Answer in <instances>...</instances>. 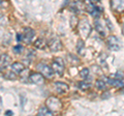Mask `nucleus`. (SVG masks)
<instances>
[{
  "label": "nucleus",
  "mask_w": 124,
  "mask_h": 116,
  "mask_svg": "<svg viewBox=\"0 0 124 116\" xmlns=\"http://www.w3.org/2000/svg\"><path fill=\"white\" fill-rule=\"evenodd\" d=\"M80 76H81V78L82 79L87 80V79L90 78V72H89L88 68H83L82 71L80 72Z\"/></svg>",
  "instance_id": "nucleus-21"
},
{
  "label": "nucleus",
  "mask_w": 124,
  "mask_h": 116,
  "mask_svg": "<svg viewBox=\"0 0 124 116\" xmlns=\"http://www.w3.org/2000/svg\"><path fill=\"white\" fill-rule=\"evenodd\" d=\"M77 48H78V52H79L80 55H84V53H85V45H84L83 41H78Z\"/></svg>",
  "instance_id": "nucleus-20"
},
{
  "label": "nucleus",
  "mask_w": 124,
  "mask_h": 116,
  "mask_svg": "<svg viewBox=\"0 0 124 116\" xmlns=\"http://www.w3.org/2000/svg\"><path fill=\"white\" fill-rule=\"evenodd\" d=\"M90 83L89 82H86V81H81V82L78 83V87L80 88L81 90H87L90 88Z\"/></svg>",
  "instance_id": "nucleus-19"
},
{
  "label": "nucleus",
  "mask_w": 124,
  "mask_h": 116,
  "mask_svg": "<svg viewBox=\"0 0 124 116\" xmlns=\"http://www.w3.org/2000/svg\"><path fill=\"white\" fill-rule=\"evenodd\" d=\"M34 46H35V48H37V49L45 50L46 47H49V42H46V41L45 40V38L39 37V38H37V40L35 41Z\"/></svg>",
  "instance_id": "nucleus-16"
},
{
  "label": "nucleus",
  "mask_w": 124,
  "mask_h": 116,
  "mask_svg": "<svg viewBox=\"0 0 124 116\" xmlns=\"http://www.w3.org/2000/svg\"><path fill=\"white\" fill-rule=\"evenodd\" d=\"M37 114L39 115V116H44V115H49V116H51L53 114V111H51L49 109L48 107H40L39 108V110H38L37 112Z\"/></svg>",
  "instance_id": "nucleus-17"
},
{
  "label": "nucleus",
  "mask_w": 124,
  "mask_h": 116,
  "mask_svg": "<svg viewBox=\"0 0 124 116\" xmlns=\"http://www.w3.org/2000/svg\"><path fill=\"white\" fill-rule=\"evenodd\" d=\"M3 77H4L5 79H8V80H16V79H17V76H16V73L14 71H10V72L5 73Z\"/></svg>",
  "instance_id": "nucleus-23"
},
{
  "label": "nucleus",
  "mask_w": 124,
  "mask_h": 116,
  "mask_svg": "<svg viewBox=\"0 0 124 116\" xmlns=\"http://www.w3.org/2000/svg\"><path fill=\"white\" fill-rule=\"evenodd\" d=\"M29 73H28V71L27 69H24L22 73H21V79L23 80V81H27V80H29Z\"/></svg>",
  "instance_id": "nucleus-25"
},
{
  "label": "nucleus",
  "mask_w": 124,
  "mask_h": 116,
  "mask_svg": "<svg viewBox=\"0 0 124 116\" xmlns=\"http://www.w3.org/2000/svg\"><path fill=\"white\" fill-rule=\"evenodd\" d=\"M54 88H55V91L57 92V93L59 94H64L66 93V92L68 91V85L65 84L63 82H56L55 84H54Z\"/></svg>",
  "instance_id": "nucleus-12"
},
{
  "label": "nucleus",
  "mask_w": 124,
  "mask_h": 116,
  "mask_svg": "<svg viewBox=\"0 0 124 116\" xmlns=\"http://www.w3.org/2000/svg\"><path fill=\"white\" fill-rule=\"evenodd\" d=\"M122 33L124 34V23H123V26H122Z\"/></svg>",
  "instance_id": "nucleus-28"
},
{
  "label": "nucleus",
  "mask_w": 124,
  "mask_h": 116,
  "mask_svg": "<svg viewBox=\"0 0 124 116\" xmlns=\"http://www.w3.org/2000/svg\"><path fill=\"white\" fill-rule=\"evenodd\" d=\"M52 68L54 69V72L58 75H63L64 73V61L62 58L60 57H57L53 60L52 62Z\"/></svg>",
  "instance_id": "nucleus-6"
},
{
  "label": "nucleus",
  "mask_w": 124,
  "mask_h": 116,
  "mask_svg": "<svg viewBox=\"0 0 124 116\" xmlns=\"http://www.w3.org/2000/svg\"><path fill=\"white\" fill-rule=\"evenodd\" d=\"M95 29L101 36H106L107 35V28H106V25L104 23H102L101 21L99 20V18H96L95 20Z\"/></svg>",
  "instance_id": "nucleus-11"
},
{
  "label": "nucleus",
  "mask_w": 124,
  "mask_h": 116,
  "mask_svg": "<svg viewBox=\"0 0 124 116\" xmlns=\"http://www.w3.org/2000/svg\"><path fill=\"white\" fill-rule=\"evenodd\" d=\"M5 115H7V116L14 115V112H13V111H6V112H5Z\"/></svg>",
  "instance_id": "nucleus-27"
},
{
  "label": "nucleus",
  "mask_w": 124,
  "mask_h": 116,
  "mask_svg": "<svg viewBox=\"0 0 124 116\" xmlns=\"http://www.w3.org/2000/svg\"><path fill=\"white\" fill-rule=\"evenodd\" d=\"M13 51H14L15 54L20 55V54H22L23 51H24V47H23L22 45H17V46H15V47L13 48Z\"/></svg>",
  "instance_id": "nucleus-24"
},
{
  "label": "nucleus",
  "mask_w": 124,
  "mask_h": 116,
  "mask_svg": "<svg viewBox=\"0 0 124 116\" xmlns=\"http://www.w3.org/2000/svg\"><path fill=\"white\" fill-rule=\"evenodd\" d=\"M36 68L37 71L42 74L46 79H52L54 77V69L52 67H50L48 64L45 63V62H39L37 65H36Z\"/></svg>",
  "instance_id": "nucleus-4"
},
{
  "label": "nucleus",
  "mask_w": 124,
  "mask_h": 116,
  "mask_svg": "<svg viewBox=\"0 0 124 116\" xmlns=\"http://www.w3.org/2000/svg\"><path fill=\"white\" fill-rule=\"evenodd\" d=\"M68 61H69V63L72 64V65H77L78 63L80 62V60H79V58L76 57L75 55H72V54H68Z\"/></svg>",
  "instance_id": "nucleus-22"
},
{
  "label": "nucleus",
  "mask_w": 124,
  "mask_h": 116,
  "mask_svg": "<svg viewBox=\"0 0 124 116\" xmlns=\"http://www.w3.org/2000/svg\"><path fill=\"white\" fill-rule=\"evenodd\" d=\"M34 36H35V31L32 29V28H27L24 29V32H23V41H24L25 44L27 45H30L32 42Z\"/></svg>",
  "instance_id": "nucleus-7"
},
{
  "label": "nucleus",
  "mask_w": 124,
  "mask_h": 116,
  "mask_svg": "<svg viewBox=\"0 0 124 116\" xmlns=\"http://www.w3.org/2000/svg\"><path fill=\"white\" fill-rule=\"evenodd\" d=\"M110 4L111 8L117 13L124 11V0H111Z\"/></svg>",
  "instance_id": "nucleus-10"
},
{
  "label": "nucleus",
  "mask_w": 124,
  "mask_h": 116,
  "mask_svg": "<svg viewBox=\"0 0 124 116\" xmlns=\"http://www.w3.org/2000/svg\"><path fill=\"white\" fill-rule=\"evenodd\" d=\"M84 4H85V8H86L87 13L90 14L91 16L94 17V18H99L100 15H101L102 11H103V9L101 7L94 4V3L92 2V0H85Z\"/></svg>",
  "instance_id": "nucleus-1"
},
{
  "label": "nucleus",
  "mask_w": 124,
  "mask_h": 116,
  "mask_svg": "<svg viewBox=\"0 0 124 116\" xmlns=\"http://www.w3.org/2000/svg\"><path fill=\"white\" fill-rule=\"evenodd\" d=\"M107 78L106 79H102V80H97L96 81V87L98 88V89L100 90H103V89H106V87H107Z\"/></svg>",
  "instance_id": "nucleus-18"
},
{
  "label": "nucleus",
  "mask_w": 124,
  "mask_h": 116,
  "mask_svg": "<svg viewBox=\"0 0 124 116\" xmlns=\"http://www.w3.org/2000/svg\"><path fill=\"white\" fill-rule=\"evenodd\" d=\"M49 48L51 49L52 52L60 51V50L62 49V44H61V41H60L59 38L56 37V36L52 37L51 40L49 41Z\"/></svg>",
  "instance_id": "nucleus-8"
},
{
  "label": "nucleus",
  "mask_w": 124,
  "mask_h": 116,
  "mask_svg": "<svg viewBox=\"0 0 124 116\" xmlns=\"http://www.w3.org/2000/svg\"><path fill=\"white\" fill-rule=\"evenodd\" d=\"M10 69L14 71L16 74H21V73L25 69L24 64L21 63V62H14L10 64Z\"/></svg>",
  "instance_id": "nucleus-15"
},
{
  "label": "nucleus",
  "mask_w": 124,
  "mask_h": 116,
  "mask_svg": "<svg viewBox=\"0 0 124 116\" xmlns=\"http://www.w3.org/2000/svg\"><path fill=\"white\" fill-rule=\"evenodd\" d=\"M107 83L108 85L113 87H118V88H121L124 86V81L121 79H117V78H114V77H110V78H107Z\"/></svg>",
  "instance_id": "nucleus-13"
},
{
  "label": "nucleus",
  "mask_w": 124,
  "mask_h": 116,
  "mask_svg": "<svg viewBox=\"0 0 124 116\" xmlns=\"http://www.w3.org/2000/svg\"><path fill=\"white\" fill-rule=\"evenodd\" d=\"M78 28H79V32L80 35L82 38H87L90 35L91 32V25L87 19H82L78 22Z\"/></svg>",
  "instance_id": "nucleus-2"
},
{
  "label": "nucleus",
  "mask_w": 124,
  "mask_h": 116,
  "mask_svg": "<svg viewBox=\"0 0 124 116\" xmlns=\"http://www.w3.org/2000/svg\"><path fill=\"white\" fill-rule=\"evenodd\" d=\"M46 106L53 112H58L62 109V103L61 100L56 98V96H50L46 100Z\"/></svg>",
  "instance_id": "nucleus-3"
},
{
  "label": "nucleus",
  "mask_w": 124,
  "mask_h": 116,
  "mask_svg": "<svg viewBox=\"0 0 124 116\" xmlns=\"http://www.w3.org/2000/svg\"><path fill=\"white\" fill-rule=\"evenodd\" d=\"M17 41H23V34H17Z\"/></svg>",
  "instance_id": "nucleus-26"
},
{
  "label": "nucleus",
  "mask_w": 124,
  "mask_h": 116,
  "mask_svg": "<svg viewBox=\"0 0 124 116\" xmlns=\"http://www.w3.org/2000/svg\"><path fill=\"white\" fill-rule=\"evenodd\" d=\"M29 80L31 83L36 84V85H41L45 82V76L42 74H37V73H32L29 77Z\"/></svg>",
  "instance_id": "nucleus-9"
},
{
  "label": "nucleus",
  "mask_w": 124,
  "mask_h": 116,
  "mask_svg": "<svg viewBox=\"0 0 124 116\" xmlns=\"http://www.w3.org/2000/svg\"><path fill=\"white\" fill-rule=\"evenodd\" d=\"M107 45H108V49L112 50V51H119V50L122 48L121 41H120V40L116 35L108 36L107 40Z\"/></svg>",
  "instance_id": "nucleus-5"
},
{
  "label": "nucleus",
  "mask_w": 124,
  "mask_h": 116,
  "mask_svg": "<svg viewBox=\"0 0 124 116\" xmlns=\"http://www.w3.org/2000/svg\"><path fill=\"white\" fill-rule=\"evenodd\" d=\"M0 63H1V71H3V68H6L7 66H9V65H10L11 58L7 55V54H2Z\"/></svg>",
  "instance_id": "nucleus-14"
}]
</instances>
